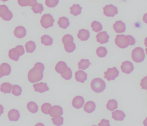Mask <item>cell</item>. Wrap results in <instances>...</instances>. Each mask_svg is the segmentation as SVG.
<instances>
[{
  "instance_id": "41",
  "label": "cell",
  "mask_w": 147,
  "mask_h": 126,
  "mask_svg": "<svg viewBox=\"0 0 147 126\" xmlns=\"http://www.w3.org/2000/svg\"><path fill=\"white\" fill-rule=\"evenodd\" d=\"M52 106L50 104L46 103L44 104L42 107H41V110L42 112L44 114H49V111L50 109L51 108Z\"/></svg>"
},
{
  "instance_id": "46",
  "label": "cell",
  "mask_w": 147,
  "mask_h": 126,
  "mask_svg": "<svg viewBox=\"0 0 147 126\" xmlns=\"http://www.w3.org/2000/svg\"><path fill=\"white\" fill-rule=\"evenodd\" d=\"M3 76H4V75H3V71H2L1 67L0 66V78H1Z\"/></svg>"
},
{
  "instance_id": "16",
  "label": "cell",
  "mask_w": 147,
  "mask_h": 126,
  "mask_svg": "<svg viewBox=\"0 0 147 126\" xmlns=\"http://www.w3.org/2000/svg\"><path fill=\"white\" fill-rule=\"evenodd\" d=\"M14 34L18 38H23L26 36V29L23 26L18 27L14 30Z\"/></svg>"
},
{
  "instance_id": "47",
  "label": "cell",
  "mask_w": 147,
  "mask_h": 126,
  "mask_svg": "<svg viewBox=\"0 0 147 126\" xmlns=\"http://www.w3.org/2000/svg\"><path fill=\"white\" fill-rule=\"evenodd\" d=\"M35 126H45V125H44V124H43L42 123H39L36 124Z\"/></svg>"
},
{
  "instance_id": "8",
  "label": "cell",
  "mask_w": 147,
  "mask_h": 126,
  "mask_svg": "<svg viewBox=\"0 0 147 126\" xmlns=\"http://www.w3.org/2000/svg\"><path fill=\"white\" fill-rule=\"evenodd\" d=\"M104 14L108 17H113L118 13L117 7L112 5H107L103 7Z\"/></svg>"
},
{
  "instance_id": "40",
  "label": "cell",
  "mask_w": 147,
  "mask_h": 126,
  "mask_svg": "<svg viewBox=\"0 0 147 126\" xmlns=\"http://www.w3.org/2000/svg\"><path fill=\"white\" fill-rule=\"evenodd\" d=\"M59 2V0H46L45 5L48 7L53 8L57 6Z\"/></svg>"
},
{
  "instance_id": "36",
  "label": "cell",
  "mask_w": 147,
  "mask_h": 126,
  "mask_svg": "<svg viewBox=\"0 0 147 126\" xmlns=\"http://www.w3.org/2000/svg\"><path fill=\"white\" fill-rule=\"evenodd\" d=\"M92 29L94 31L97 33L100 31L103 30V26L101 23L97 21H94L91 25Z\"/></svg>"
},
{
  "instance_id": "1",
  "label": "cell",
  "mask_w": 147,
  "mask_h": 126,
  "mask_svg": "<svg viewBox=\"0 0 147 126\" xmlns=\"http://www.w3.org/2000/svg\"><path fill=\"white\" fill-rule=\"evenodd\" d=\"M45 66L41 63L35 64L34 68L30 70L28 73V78L29 81L32 83L39 82L43 78V72Z\"/></svg>"
},
{
  "instance_id": "4",
  "label": "cell",
  "mask_w": 147,
  "mask_h": 126,
  "mask_svg": "<svg viewBox=\"0 0 147 126\" xmlns=\"http://www.w3.org/2000/svg\"><path fill=\"white\" fill-rule=\"evenodd\" d=\"M25 52L24 46L19 45L9 51V57L12 60L18 61L20 56H23Z\"/></svg>"
},
{
  "instance_id": "11",
  "label": "cell",
  "mask_w": 147,
  "mask_h": 126,
  "mask_svg": "<svg viewBox=\"0 0 147 126\" xmlns=\"http://www.w3.org/2000/svg\"><path fill=\"white\" fill-rule=\"evenodd\" d=\"M96 37L97 38V42L102 44L108 43L110 36L107 34L106 31H102L96 35Z\"/></svg>"
},
{
  "instance_id": "38",
  "label": "cell",
  "mask_w": 147,
  "mask_h": 126,
  "mask_svg": "<svg viewBox=\"0 0 147 126\" xmlns=\"http://www.w3.org/2000/svg\"><path fill=\"white\" fill-rule=\"evenodd\" d=\"M61 76L63 78H64L65 80H70L72 78V76H73V74H72V72L71 69L69 67H68L66 71L63 74H61Z\"/></svg>"
},
{
  "instance_id": "7",
  "label": "cell",
  "mask_w": 147,
  "mask_h": 126,
  "mask_svg": "<svg viewBox=\"0 0 147 126\" xmlns=\"http://www.w3.org/2000/svg\"><path fill=\"white\" fill-rule=\"evenodd\" d=\"M119 71L116 67L113 68H109L107 71L104 73V78L107 79L108 81L115 80L116 78L119 75Z\"/></svg>"
},
{
  "instance_id": "17",
  "label": "cell",
  "mask_w": 147,
  "mask_h": 126,
  "mask_svg": "<svg viewBox=\"0 0 147 126\" xmlns=\"http://www.w3.org/2000/svg\"><path fill=\"white\" fill-rule=\"evenodd\" d=\"M20 116L19 111L17 110L12 109L8 112V118L11 121H17L20 119Z\"/></svg>"
},
{
  "instance_id": "6",
  "label": "cell",
  "mask_w": 147,
  "mask_h": 126,
  "mask_svg": "<svg viewBox=\"0 0 147 126\" xmlns=\"http://www.w3.org/2000/svg\"><path fill=\"white\" fill-rule=\"evenodd\" d=\"M55 20L53 16L50 14H44L42 16L40 23L42 26L45 29H48L54 26Z\"/></svg>"
},
{
  "instance_id": "13",
  "label": "cell",
  "mask_w": 147,
  "mask_h": 126,
  "mask_svg": "<svg viewBox=\"0 0 147 126\" xmlns=\"http://www.w3.org/2000/svg\"><path fill=\"white\" fill-rule=\"evenodd\" d=\"M113 29L117 33H122L125 32L126 27L124 23L121 20L117 21L113 25Z\"/></svg>"
},
{
  "instance_id": "27",
  "label": "cell",
  "mask_w": 147,
  "mask_h": 126,
  "mask_svg": "<svg viewBox=\"0 0 147 126\" xmlns=\"http://www.w3.org/2000/svg\"><path fill=\"white\" fill-rule=\"evenodd\" d=\"M41 43L46 46H49L53 44V39L49 35H45L41 37Z\"/></svg>"
},
{
  "instance_id": "2",
  "label": "cell",
  "mask_w": 147,
  "mask_h": 126,
  "mask_svg": "<svg viewBox=\"0 0 147 126\" xmlns=\"http://www.w3.org/2000/svg\"><path fill=\"white\" fill-rule=\"evenodd\" d=\"M115 44L119 48L125 49L129 46H133L136 44V40L131 35H117L115 39Z\"/></svg>"
},
{
  "instance_id": "5",
  "label": "cell",
  "mask_w": 147,
  "mask_h": 126,
  "mask_svg": "<svg viewBox=\"0 0 147 126\" xmlns=\"http://www.w3.org/2000/svg\"><path fill=\"white\" fill-rule=\"evenodd\" d=\"M131 57L133 61L136 63H140L143 62L145 57L143 49L140 47L134 49L131 53Z\"/></svg>"
},
{
  "instance_id": "19",
  "label": "cell",
  "mask_w": 147,
  "mask_h": 126,
  "mask_svg": "<svg viewBox=\"0 0 147 126\" xmlns=\"http://www.w3.org/2000/svg\"><path fill=\"white\" fill-rule=\"evenodd\" d=\"M68 68L67 65L65 62L60 61L57 63L55 66V70L59 74L64 73Z\"/></svg>"
},
{
  "instance_id": "34",
  "label": "cell",
  "mask_w": 147,
  "mask_h": 126,
  "mask_svg": "<svg viewBox=\"0 0 147 126\" xmlns=\"http://www.w3.org/2000/svg\"><path fill=\"white\" fill-rule=\"evenodd\" d=\"M0 66H1V69H2L4 76H8L11 74V68L10 65L7 63H2Z\"/></svg>"
},
{
  "instance_id": "42",
  "label": "cell",
  "mask_w": 147,
  "mask_h": 126,
  "mask_svg": "<svg viewBox=\"0 0 147 126\" xmlns=\"http://www.w3.org/2000/svg\"><path fill=\"white\" fill-rule=\"evenodd\" d=\"M74 37H73L72 35H70V34H67V35H65L62 39V42L63 44H65V43L68 42V41H72V42H74Z\"/></svg>"
},
{
  "instance_id": "37",
  "label": "cell",
  "mask_w": 147,
  "mask_h": 126,
  "mask_svg": "<svg viewBox=\"0 0 147 126\" xmlns=\"http://www.w3.org/2000/svg\"><path fill=\"white\" fill-rule=\"evenodd\" d=\"M53 123L57 126H61L63 123V118L61 116H56L51 119Z\"/></svg>"
},
{
  "instance_id": "44",
  "label": "cell",
  "mask_w": 147,
  "mask_h": 126,
  "mask_svg": "<svg viewBox=\"0 0 147 126\" xmlns=\"http://www.w3.org/2000/svg\"><path fill=\"white\" fill-rule=\"evenodd\" d=\"M141 86H142V89H147V77H145L141 82Z\"/></svg>"
},
{
  "instance_id": "32",
  "label": "cell",
  "mask_w": 147,
  "mask_h": 126,
  "mask_svg": "<svg viewBox=\"0 0 147 126\" xmlns=\"http://www.w3.org/2000/svg\"><path fill=\"white\" fill-rule=\"evenodd\" d=\"M25 47L27 52L32 53L36 50V46L35 42L32 41H30L26 44Z\"/></svg>"
},
{
  "instance_id": "28",
  "label": "cell",
  "mask_w": 147,
  "mask_h": 126,
  "mask_svg": "<svg viewBox=\"0 0 147 126\" xmlns=\"http://www.w3.org/2000/svg\"><path fill=\"white\" fill-rule=\"evenodd\" d=\"M107 108L108 110L111 111H113V110L117 108L118 103L116 100L114 99H111L109 100L106 105Z\"/></svg>"
},
{
  "instance_id": "33",
  "label": "cell",
  "mask_w": 147,
  "mask_h": 126,
  "mask_svg": "<svg viewBox=\"0 0 147 126\" xmlns=\"http://www.w3.org/2000/svg\"><path fill=\"white\" fill-rule=\"evenodd\" d=\"M32 9L34 13L40 14H41L42 12L44 11V8L42 4L38 3L37 2L36 3H35L32 6Z\"/></svg>"
},
{
  "instance_id": "35",
  "label": "cell",
  "mask_w": 147,
  "mask_h": 126,
  "mask_svg": "<svg viewBox=\"0 0 147 126\" xmlns=\"http://www.w3.org/2000/svg\"><path fill=\"white\" fill-rule=\"evenodd\" d=\"M107 50L105 47L100 46L96 50V54L98 57L100 58L105 57L107 54Z\"/></svg>"
},
{
  "instance_id": "45",
  "label": "cell",
  "mask_w": 147,
  "mask_h": 126,
  "mask_svg": "<svg viewBox=\"0 0 147 126\" xmlns=\"http://www.w3.org/2000/svg\"><path fill=\"white\" fill-rule=\"evenodd\" d=\"M4 109L3 106L1 104H0V116L4 113Z\"/></svg>"
},
{
  "instance_id": "30",
  "label": "cell",
  "mask_w": 147,
  "mask_h": 126,
  "mask_svg": "<svg viewBox=\"0 0 147 126\" xmlns=\"http://www.w3.org/2000/svg\"><path fill=\"white\" fill-rule=\"evenodd\" d=\"M27 108L29 111L33 114H35L38 111V106L34 102L30 101L28 103L27 105Z\"/></svg>"
},
{
  "instance_id": "12",
  "label": "cell",
  "mask_w": 147,
  "mask_h": 126,
  "mask_svg": "<svg viewBox=\"0 0 147 126\" xmlns=\"http://www.w3.org/2000/svg\"><path fill=\"white\" fill-rule=\"evenodd\" d=\"M85 103V100L82 97L77 96L73 99L72 105L76 109H80L82 108Z\"/></svg>"
},
{
  "instance_id": "15",
  "label": "cell",
  "mask_w": 147,
  "mask_h": 126,
  "mask_svg": "<svg viewBox=\"0 0 147 126\" xmlns=\"http://www.w3.org/2000/svg\"><path fill=\"white\" fill-rule=\"evenodd\" d=\"M88 75L82 70L78 71L75 73L76 80L77 82L83 83L87 79Z\"/></svg>"
},
{
  "instance_id": "3",
  "label": "cell",
  "mask_w": 147,
  "mask_h": 126,
  "mask_svg": "<svg viewBox=\"0 0 147 126\" xmlns=\"http://www.w3.org/2000/svg\"><path fill=\"white\" fill-rule=\"evenodd\" d=\"M91 87L94 92L101 93L104 91L106 85L105 81L101 78H95L92 80Z\"/></svg>"
},
{
  "instance_id": "43",
  "label": "cell",
  "mask_w": 147,
  "mask_h": 126,
  "mask_svg": "<svg viewBox=\"0 0 147 126\" xmlns=\"http://www.w3.org/2000/svg\"><path fill=\"white\" fill-rule=\"evenodd\" d=\"M99 126H110V121L106 119H102L100 122L98 123Z\"/></svg>"
},
{
  "instance_id": "21",
  "label": "cell",
  "mask_w": 147,
  "mask_h": 126,
  "mask_svg": "<svg viewBox=\"0 0 147 126\" xmlns=\"http://www.w3.org/2000/svg\"><path fill=\"white\" fill-rule=\"evenodd\" d=\"M96 108V104L92 101H88L86 103L84 106V110L88 113H92L95 110Z\"/></svg>"
},
{
  "instance_id": "31",
  "label": "cell",
  "mask_w": 147,
  "mask_h": 126,
  "mask_svg": "<svg viewBox=\"0 0 147 126\" xmlns=\"http://www.w3.org/2000/svg\"><path fill=\"white\" fill-rule=\"evenodd\" d=\"M91 65V63L89 62L88 59H82L78 63V67L79 69H82L84 70L88 69Z\"/></svg>"
},
{
  "instance_id": "48",
  "label": "cell",
  "mask_w": 147,
  "mask_h": 126,
  "mask_svg": "<svg viewBox=\"0 0 147 126\" xmlns=\"http://www.w3.org/2000/svg\"><path fill=\"white\" fill-rule=\"evenodd\" d=\"M1 1H3V2H6V1H7L8 0H1Z\"/></svg>"
},
{
  "instance_id": "25",
  "label": "cell",
  "mask_w": 147,
  "mask_h": 126,
  "mask_svg": "<svg viewBox=\"0 0 147 126\" xmlns=\"http://www.w3.org/2000/svg\"><path fill=\"white\" fill-rule=\"evenodd\" d=\"M82 10V7H81L80 5H74L72 7H70V14L76 16L81 14Z\"/></svg>"
},
{
  "instance_id": "29",
  "label": "cell",
  "mask_w": 147,
  "mask_h": 126,
  "mask_svg": "<svg viewBox=\"0 0 147 126\" xmlns=\"http://www.w3.org/2000/svg\"><path fill=\"white\" fill-rule=\"evenodd\" d=\"M37 0H18V3L22 7L32 6L36 3Z\"/></svg>"
},
{
  "instance_id": "26",
  "label": "cell",
  "mask_w": 147,
  "mask_h": 126,
  "mask_svg": "<svg viewBox=\"0 0 147 126\" xmlns=\"http://www.w3.org/2000/svg\"><path fill=\"white\" fill-rule=\"evenodd\" d=\"M10 12L11 11L9 10L8 7L5 5H0V17L4 20Z\"/></svg>"
},
{
  "instance_id": "24",
  "label": "cell",
  "mask_w": 147,
  "mask_h": 126,
  "mask_svg": "<svg viewBox=\"0 0 147 126\" xmlns=\"http://www.w3.org/2000/svg\"><path fill=\"white\" fill-rule=\"evenodd\" d=\"M12 88V84L10 83L5 82L2 84L0 86V90L2 92H4L5 94L11 93V91Z\"/></svg>"
},
{
  "instance_id": "10",
  "label": "cell",
  "mask_w": 147,
  "mask_h": 126,
  "mask_svg": "<svg viewBox=\"0 0 147 126\" xmlns=\"http://www.w3.org/2000/svg\"><path fill=\"white\" fill-rule=\"evenodd\" d=\"M49 114L51 117L61 116L63 114V110L61 106L55 105L50 109Z\"/></svg>"
},
{
  "instance_id": "9",
  "label": "cell",
  "mask_w": 147,
  "mask_h": 126,
  "mask_svg": "<svg viewBox=\"0 0 147 126\" xmlns=\"http://www.w3.org/2000/svg\"><path fill=\"white\" fill-rule=\"evenodd\" d=\"M121 69L123 73L129 74L134 70V66L131 62L129 61H125L122 63Z\"/></svg>"
},
{
  "instance_id": "14",
  "label": "cell",
  "mask_w": 147,
  "mask_h": 126,
  "mask_svg": "<svg viewBox=\"0 0 147 126\" xmlns=\"http://www.w3.org/2000/svg\"><path fill=\"white\" fill-rule=\"evenodd\" d=\"M33 86L36 92H39L42 93L48 91L49 90V87L47 86V84L43 82L36 83L33 84Z\"/></svg>"
},
{
  "instance_id": "49",
  "label": "cell",
  "mask_w": 147,
  "mask_h": 126,
  "mask_svg": "<svg viewBox=\"0 0 147 126\" xmlns=\"http://www.w3.org/2000/svg\"><path fill=\"white\" fill-rule=\"evenodd\" d=\"M95 126V125H93V126Z\"/></svg>"
},
{
  "instance_id": "22",
  "label": "cell",
  "mask_w": 147,
  "mask_h": 126,
  "mask_svg": "<svg viewBox=\"0 0 147 126\" xmlns=\"http://www.w3.org/2000/svg\"><path fill=\"white\" fill-rule=\"evenodd\" d=\"M58 24L59 27L63 29H67L70 25L69 20L65 17H61L58 20Z\"/></svg>"
},
{
  "instance_id": "23",
  "label": "cell",
  "mask_w": 147,
  "mask_h": 126,
  "mask_svg": "<svg viewBox=\"0 0 147 126\" xmlns=\"http://www.w3.org/2000/svg\"><path fill=\"white\" fill-rule=\"evenodd\" d=\"M63 44L64 45L65 50L68 53L73 52L76 48V45L75 44L74 42H72V41H68Z\"/></svg>"
},
{
  "instance_id": "20",
  "label": "cell",
  "mask_w": 147,
  "mask_h": 126,
  "mask_svg": "<svg viewBox=\"0 0 147 126\" xmlns=\"http://www.w3.org/2000/svg\"><path fill=\"white\" fill-rule=\"evenodd\" d=\"M112 118L115 121H123L125 117V113L122 110H117L112 113Z\"/></svg>"
},
{
  "instance_id": "39",
  "label": "cell",
  "mask_w": 147,
  "mask_h": 126,
  "mask_svg": "<svg viewBox=\"0 0 147 126\" xmlns=\"http://www.w3.org/2000/svg\"><path fill=\"white\" fill-rule=\"evenodd\" d=\"M12 93L16 96H19L21 95L22 89L21 87L18 85H14L12 86Z\"/></svg>"
},
{
  "instance_id": "18",
  "label": "cell",
  "mask_w": 147,
  "mask_h": 126,
  "mask_svg": "<svg viewBox=\"0 0 147 126\" xmlns=\"http://www.w3.org/2000/svg\"><path fill=\"white\" fill-rule=\"evenodd\" d=\"M90 36L89 31L84 29L80 30L77 35L78 38L81 41H86L89 38Z\"/></svg>"
}]
</instances>
